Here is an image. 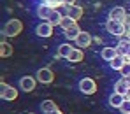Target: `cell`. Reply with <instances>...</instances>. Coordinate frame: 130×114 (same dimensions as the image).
I'll list each match as a JSON object with an SVG mask.
<instances>
[{
  "mask_svg": "<svg viewBox=\"0 0 130 114\" xmlns=\"http://www.w3.org/2000/svg\"><path fill=\"white\" fill-rule=\"evenodd\" d=\"M85 58V54H83V51L77 47V49H72V53H70V56L67 58L69 62H72V63H77V62H81Z\"/></svg>",
  "mask_w": 130,
  "mask_h": 114,
  "instance_id": "19",
  "label": "cell"
},
{
  "mask_svg": "<svg viewBox=\"0 0 130 114\" xmlns=\"http://www.w3.org/2000/svg\"><path fill=\"white\" fill-rule=\"evenodd\" d=\"M28 114H34V112H28Z\"/></svg>",
  "mask_w": 130,
  "mask_h": 114,
  "instance_id": "31",
  "label": "cell"
},
{
  "mask_svg": "<svg viewBox=\"0 0 130 114\" xmlns=\"http://www.w3.org/2000/svg\"><path fill=\"white\" fill-rule=\"evenodd\" d=\"M67 16H70L72 20L77 21L83 16V7H79V5H69L67 7Z\"/></svg>",
  "mask_w": 130,
  "mask_h": 114,
  "instance_id": "14",
  "label": "cell"
},
{
  "mask_svg": "<svg viewBox=\"0 0 130 114\" xmlns=\"http://www.w3.org/2000/svg\"><path fill=\"white\" fill-rule=\"evenodd\" d=\"M120 72H121V75H123V77H128V75H130V62H127Z\"/></svg>",
  "mask_w": 130,
  "mask_h": 114,
  "instance_id": "25",
  "label": "cell"
},
{
  "mask_svg": "<svg viewBox=\"0 0 130 114\" xmlns=\"http://www.w3.org/2000/svg\"><path fill=\"white\" fill-rule=\"evenodd\" d=\"M125 63H127V58H125V56H120V54H118V56H116V58H114V60L111 62V68H114V70H121Z\"/></svg>",
  "mask_w": 130,
  "mask_h": 114,
  "instance_id": "20",
  "label": "cell"
},
{
  "mask_svg": "<svg viewBox=\"0 0 130 114\" xmlns=\"http://www.w3.org/2000/svg\"><path fill=\"white\" fill-rule=\"evenodd\" d=\"M127 98H128V100H130V90H128V93H127Z\"/></svg>",
  "mask_w": 130,
  "mask_h": 114,
  "instance_id": "30",
  "label": "cell"
},
{
  "mask_svg": "<svg viewBox=\"0 0 130 114\" xmlns=\"http://www.w3.org/2000/svg\"><path fill=\"white\" fill-rule=\"evenodd\" d=\"M49 114H63V112H62L60 109H56V111H53V112H49Z\"/></svg>",
  "mask_w": 130,
  "mask_h": 114,
  "instance_id": "27",
  "label": "cell"
},
{
  "mask_svg": "<svg viewBox=\"0 0 130 114\" xmlns=\"http://www.w3.org/2000/svg\"><path fill=\"white\" fill-rule=\"evenodd\" d=\"M125 58H127V62H130V49H128V53H127V56H125Z\"/></svg>",
  "mask_w": 130,
  "mask_h": 114,
  "instance_id": "28",
  "label": "cell"
},
{
  "mask_svg": "<svg viewBox=\"0 0 130 114\" xmlns=\"http://www.w3.org/2000/svg\"><path fill=\"white\" fill-rule=\"evenodd\" d=\"M100 56L106 60V62H112L116 56H118V53H116V47H104L102 51H100Z\"/></svg>",
  "mask_w": 130,
  "mask_h": 114,
  "instance_id": "15",
  "label": "cell"
},
{
  "mask_svg": "<svg viewBox=\"0 0 130 114\" xmlns=\"http://www.w3.org/2000/svg\"><path fill=\"white\" fill-rule=\"evenodd\" d=\"M120 112H121V114H130V100H128V98H125V102L121 104Z\"/></svg>",
  "mask_w": 130,
  "mask_h": 114,
  "instance_id": "24",
  "label": "cell"
},
{
  "mask_svg": "<svg viewBox=\"0 0 130 114\" xmlns=\"http://www.w3.org/2000/svg\"><path fill=\"white\" fill-rule=\"evenodd\" d=\"M62 20H63V14H62V12H60L58 9H55V11H53V14H51V18H49V21H47V23H51L53 26H56V25L60 26V23H62Z\"/></svg>",
  "mask_w": 130,
  "mask_h": 114,
  "instance_id": "21",
  "label": "cell"
},
{
  "mask_svg": "<svg viewBox=\"0 0 130 114\" xmlns=\"http://www.w3.org/2000/svg\"><path fill=\"white\" fill-rule=\"evenodd\" d=\"M128 90H130V86L127 84L125 77H121L120 81H116V84H114V93H120V95H125V97H127Z\"/></svg>",
  "mask_w": 130,
  "mask_h": 114,
  "instance_id": "13",
  "label": "cell"
},
{
  "mask_svg": "<svg viewBox=\"0 0 130 114\" xmlns=\"http://www.w3.org/2000/svg\"><path fill=\"white\" fill-rule=\"evenodd\" d=\"M79 33H81L79 26H72V28H69V30H63V35H65L67 41H76V39L79 37Z\"/></svg>",
  "mask_w": 130,
  "mask_h": 114,
  "instance_id": "17",
  "label": "cell"
},
{
  "mask_svg": "<svg viewBox=\"0 0 130 114\" xmlns=\"http://www.w3.org/2000/svg\"><path fill=\"white\" fill-rule=\"evenodd\" d=\"M56 109L58 107H56V104L53 100H44L42 104H41V111L44 114H49V112H53V111H56Z\"/></svg>",
  "mask_w": 130,
  "mask_h": 114,
  "instance_id": "18",
  "label": "cell"
},
{
  "mask_svg": "<svg viewBox=\"0 0 130 114\" xmlns=\"http://www.w3.org/2000/svg\"><path fill=\"white\" fill-rule=\"evenodd\" d=\"M0 97H2V100L12 102V100H16V98H18V90H16L14 86H7V84H4V83H2Z\"/></svg>",
  "mask_w": 130,
  "mask_h": 114,
  "instance_id": "5",
  "label": "cell"
},
{
  "mask_svg": "<svg viewBox=\"0 0 130 114\" xmlns=\"http://www.w3.org/2000/svg\"><path fill=\"white\" fill-rule=\"evenodd\" d=\"M60 26H62L63 30H69V28H72V26H77V21H76V20H72L70 16H67V14H65L63 20H62V23H60Z\"/></svg>",
  "mask_w": 130,
  "mask_h": 114,
  "instance_id": "22",
  "label": "cell"
},
{
  "mask_svg": "<svg viewBox=\"0 0 130 114\" xmlns=\"http://www.w3.org/2000/svg\"><path fill=\"white\" fill-rule=\"evenodd\" d=\"M127 18H128V14H127V11L123 9V7H112L111 11H109V20H114V21H121L125 23L127 21Z\"/></svg>",
  "mask_w": 130,
  "mask_h": 114,
  "instance_id": "6",
  "label": "cell"
},
{
  "mask_svg": "<svg viewBox=\"0 0 130 114\" xmlns=\"http://www.w3.org/2000/svg\"><path fill=\"white\" fill-rule=\"evenodd\" d=\"M35 33H37L39 37H42V39L51 37V35H53V25L47 23V21H42L37 28H35Z\"/></svg>",
  "mask_w": 130,
  "mask_h": 114,
  "instance_id": "8",
  "label": "cell"
},
{
  "mask_svg": "<svg viewBox=\"0 0 130 114\" xmlns=\"http://www.w3.org/2000/svg\"><path fill=\"white\" fill-rule=\"evenodd\" d=\"M106 30H107L111 35H116V37H120V39L127 35V26H125V23H121V21L107 20V23H106Z\"/></svg>",
  "mask_w": 130,
  "mask_h": 114,
  "instance_id": "2",
  "label": "cell"
},
{
  "mask_svg": "<svg viewBox=\"0 0 130 114\" xmlns=\"http://www.w3.org/2000/svg\"><path fill=\"white\" fill-rule=\"evenodd\" d=\"M125 95H120V93H112L111 97H109V105L111 107H116V109H120L121 107V104L125 102Z\"/></svg>",
  "mask_w": 130,
  "mask_h": 114,
  "instance_id": "12",
  "label": "cell"
},
{
  "mask_svg": "<svg viewBox=\"0 0 130 114\" xmlns=\"http://www.w3.org/2000/svg\"><path fill=\"white\" fill-rule=\"evenodd\" d=\"M63 4L69 7V5H76V0H63Z\"/></svg>",
  "mask_w": 130,
  "mask_h": 114,
  "instance_id": "26",
  "label": "cell"
},
{
  "mask_svg": "<svg viewBox=\"0 0 130 114\" xmlns=\"http://www.w3.org/2000/svg\"><path fill=\"white\" fill-rule=\"evenodd\" d=\"M72 46L70 44H60L58 46V51H56V56L58 58H69L70 56V53H72Z\"/></svg>",
  "mask_w": 130,
  "mask_h": 114,
  "instance_id": "16",
  "label": "cell"
},
{
  "mask_svg": "<svg viewBox=\"0 0 130 114\" xmlns=\"http://www.w3.org/2000/svg\"><path fill=\"white\" fill-rule=\"evenodd\" d=\"M76 44L79 49H83V47H88V46L91 44V35L88 33V32H81L79 33V37L76 39Z\"/></svg>",
  "mask_w": 130,
  "mask_h": 114,
  "instance_id": "11",
  "label": "cell"
},
{
  "mask_svg": "<svg viewBox=\"0 0 130 114\" xmlns=\"http://www.w3.org/2000/svg\"><path fill=\"white\" fill-rule=\"evenodd\" d=\"M130 49V37H121L120 39V42H118V46H116V53L120 54V56H127V53H128Z\"/></svg>",
  "mask_w": 130,
  "mask_h": 114,
  "instance_id": "10",
  "label": "cell"
},
{
  "mask_svg": "<svg viewBox=\"0 0 130 114\" xmlns=\"http://www.w3.org/2000/svg\"><path fill=\"white\" fill-rule=\"evenodd\" d=\"M125 81H127V84L130 86V75H128V77H125Z\"/></svg>",
  "mask_w": 130,
  "mask_h": 114,
  "instance_id": "29",
  "label": "cell"
},
{
  "mask_svg": "<svg viewBox=\"0 0 130 114\" xmlns=\"http://www.w3.org/2000/svg\"><path fill=\"white\" fill-rule=\"evenodd\" d=\"M20 86H21V91L25 93H30V91L35 90V77L32 75H23L20 79Z\"/></svg>",
  "mask_w": 130,
  "mask_h": 114,
  "instance_id": "7",
  "label": "cell"
},
{
  "mask_svg": "<svg viewBox=\"0 0 130 114\" xmlns=\"http://www.w3.org/2000/svg\"><path fill=\"white\" fill-rule=\"evenodd\" d=\"M53 11H55V9H51V7L46 5V4H39V5H37V16H39L42 21H49Z\"/></svg>",
  "mask_w": 130,
  "mask_h": 114,
  "instance_id": "9",
  "label": "cell"
},
{
  "mask_svg": "<svg viewBox=\"0 0 130 114\" xmlns=\"http://www.w3.org/2000/svg\"><path fill=\"white\" fill-rule=\"evenodd\" d=\"M37 81L42 83V84H49L55 81V72L51 70L49 67H42L37 70Z\"/></svg>",
  "mask_w": 130,
  "mask_h": 114,
  "instance_id": "3",
  "label": "cell"
},
{
  "mask_svg": "<svg viewBox=\"0 0 130 114\" xmlns=\"http://www.w3.org/2000/svg\"><path fill=\"white\" fill-rule=\"evenodd\" d=\"M79 90H81V93H85V95H93L97 91V84H95V81L91 77H83L79 81Z\"/></svg>",
  "mask_w": 130,
  "mask_h": 114,
  "instance_id": "4",
  "label": "cell"
},
{
  "mask_svg": "<svg viewBox=\"0 0 130 114\" xmlns=\"http://www.w3.org/2000/svg\"><path fill=\"white\" fill-rule=\"evenodd\" d=\"M23 30V23L20 20H9V21L4 25V30H2V33L5 35V37H18L20 33H21Z\"/></svg>",
  "mask_w": 130,
  "mask_h": 114,
  "instance_id": "1",
  "label": "cell"
},
{
  "mask_svg": "<svg viewBox=\"0 0 130 114\" xmlns=\"http://www.w3.org/2000/svg\"><path fill=\"white\" fill-rule=\"evenodd\" d=\"M12 54V46L7 44V42H2L0 44V56L2 58H7V56H11Z\"/></svg>",
  "mask_w": 130,
  "mask_h": 114,
  "instance_id": "23",
  "label": "cell"
}]
</instances>
